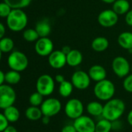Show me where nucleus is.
I'll return each instance as SVG.
<instances>
[{"label":"nucleus","instance_id":"nucleus-45","mask_svg":"<svg viewBox=\"0 0 132 132\" xmlns=\"http://www.w3.org/2000/svg\"><path fill=\"white\" fill-rule=\"evenodd\" d=\"M2 52L0 50V61H1V59H2Z\"/></svg>","mask_w":132,"mask_h":132},{"label":"nucleus","instance_id":"nucleus-23","mask_svg":"<svg viewBox=\"0 0 132 132\" xmlns=\"http://www.w3.org/2000/svg\"><path fill=\"white\" fill-rule=\"evenodd\" d=\"M25 115L27 119L30 121H38L42 118L43 117V113L41 111L40 108L39 107H35V106H31L29 107L26 111H25Z\"/></svg>","mask_w":132,"mask_h":132},{"label":"nucleus","instance_id":"nucleus-36","mask_svg":"<svg viewBox=\"0 0 132 132\" xmlns=\"http://www.w3.org/2000/svg\"><path fill=\"white\" fill-rule=\"evenodd\" d=\"M112 127H113V130H120L122 128V123L119 121V120L114 121L112 122Z\"/></svg>","mask_w":132,"mask_h":132},{"label":"nucleus","instance_id":"nucleus-10","mask_svg":"<svg viewBox=\"0 0 132 132\" xmlns=\"http://www.w3.org/2000/svg\"><path fill=\"white\" fill-rule=\"evenodd\" d=\"M71 82L74 87L78 90H83L87 89L91 83V79L89 73L83 70H77L73 73L71 78Z\"/></svg>","mask_w":132,"mask_h":132},{"label":"nucleus","instance_id":"nucleus-44","mask_svg":"<svg viewBox=\"0 0 132 132\" xmlns=\"http://www.w3.org/2000/svg\"><path fill=\"white\" fill-rule=\"evenodd\" d=\"M101 1L107 3V4H113L116 0H101Z\"/></svg>","mask_w":132,"mask_h":132},{"label":"nucleus","instance_id":"nucleus-7","mask_svg":"<svg viewBox=\"0 0 132 132\" xmlns=\"http://www.w3.org/2000/svg\"><path fill=\"white\" fill-rule=\"evenodd\" d=\"M16 100L15 90L9 84L0 86V109H5L14 104Z\"/></svg>","mask_w":132,"mask_h":132},{"label":"nucleus","instance_id":"nucleus-39","mask_svg":"<svg viewBox=\"0 0 132 132\" xmlns=\"http://www.w3.org/2000/svg\"><path fill=\"white\" fill-rule=\"evenodd\" d=\"M50 119H51L50 117L43 115V117H42V118H41V121H42V123H43L44 125H48V124L50 123Z\"/></svg>","mask_w":132,"mask_h":132},{"label":"nucleus","instance_id":"nucleus-2","mask_svg":"<svg viewBox=\"0 0 132 132\" xmlns=\"http://www.w3.org/2000/svg\"><path fill=\"white\" fill-rule=\"evenodd\" d=\"M28 22V18L24 11L21 9H12L6 18L8 28L13 32L23 30Z\"/></svg>","mask_w":132,"mask_h":132},{"label":"nucleus","instance_id":"nucleus-18","mask_svg":"<svg viewBox=\"0 0 132 132\" xmlns=\"http://www.w3.org/2000/svg\"><path fill=\"white\" fill-rule=\"evenodd\" d=\"M103 111V105L99 101H90L86 105V111L90 116L99 117L102 116Z\"/></svg>","mask_w":132,"mask_h":132},{"label":"nucleus","instance_id":"nucleus-38","mask_svg":"<svg viewBox=\"0 0 132 132\" xmlns=\"http://www.w3.org/2000/svg\"><path fill=\"white\" fill-rule=\"evenodd\" d=\"M5 33V28L4 25L2 22H0V39L4 37Z\"/></svg>","mask_w":132,"mask_h":132},{"label":"nucleus","instance_id":"nucleus-15","mask_svg":"<svg viewBox=\"0 0 132 132\" xmlns=\"http://www.w3.org/2000/svg\"><path fill=\"white\" fill-rule=\"evenodd\" d=\"M88 73L91 80H93L95 82H99L107 79V74L106 69L103 66L98 64L92 66L89 68Z\"/></svg>","mask_w":132,"mask_h":132},{"label":"nucleus","instance_id":"nucleus-27","mask_svg":"<svg viewBox=\"0 0 132 132\" xmlns=\"http://www.w3.org/2000/svg\"><path fill=\"white\" fill-rule=\"evenodd\" d=\"M14 47V42L9 37H3L0 39V50L2 53L12 52Z\"/></svg>","mask_w":132,"mask_h":132},{"label":"nucleus","instance_id":"nucleus-19","mask_svg":"<svg viewBox=\"0 0 132 132\" xmlns=\"http://www.w3.org/2000/svg\"><path fill=\"white\" fill-rule=\"evenodd\" d=\"M117 43L123 49L130 50H132V32H121L117 38Z\"/></svg>","mask_w":132,"mask_h":132},{"label":"nucleus","instance_id":"nucleus-37","mask_svg":"<svg viewBox=\"0 0 132 132\" xmlns=\"http://www.w3.org/2000/svg\"><path fill=\"white\" fill-rule=\"evenodd\" d=\"M54 80H55V82H57V83H58L60 84L61 83H62L63 81H65V77L63 75H61V74H57L55 76V77H54Z\"/></svg>","mask_w":132,"mask_h":132},{"label":"nucleus","instance_id":"nucleus-46","mask_svg":"<svg viewBox=\"0 0 132 132\" xmlns=\"http://www.w3.org/2000/svg\"><path fill=\"white\" fill-rule=\"evenodd\" d=\"M131 72H132V65H131Z\"/></svg>","mask_w":132,"mask_h":132},{"label":"nucleus","instance_id":"nucleus-30","mask_svg":"<svg viewBox=\"0 0 132 132\" xmlns=\"http://www.w3.org/2000/svg\"><path fill=\"white\" fill-rule=\"evenodd\" d=\"M43 101H44V96L37 91L33 93L29 97V102L31 106L40 107L42 104Z\"/></svg>","mask_w":132,"mask_h":132},{"label":"nucleus","instance_id":"nucleus-26","mask_svg":"<svg viewBox=\"0 0 132 132\" xmlns=\"http://www.w3.org/2000/svg\"><path fill=\"white\" fill-rule=\"evenodd\" d=\"M113 130L112 122L106 118H102L96 123L95 132H110Z\"/></svg>","mask_w":132,"mask_h":132},{"label":"nucleus","instance_id":"nucleus-11","mask_svg":"<svg viewBox=\"0 0 132 132\" xmlns=\"http://www.w3.org/2000/svg\"><path fill=\"white\" fill-rule=\"evenodd\" d=\"M97 21L101 26L110 28L117 23L118 15L113 9H105L98 15Z\"/></svg>","mask_w":132,"mask_h":132},{"label":"nucleus","instance_id":"nucleus-33","mask_svg":"<svg viewBox=\"0 0 132 132\" xmlns=\"http://www.w3.org/2000/svg\"><path fill=\"white\" fill-rule=\"evenodd\" d=\"M9 121H7V119L5 118V115L3 114V113H0V132H2L9 125Z\"/></svg>","mask_w":132,"mask_h":132},{"label":"nucleus","instance_id":"nucleus-16","mask_svg":"<svg viewBox=\"0 0 132 132\" xmlns=\"http://www.w3.org/2000/svg\"><path fill=\"white\" fill-rule=\"evenodd\" d=\"M82 53L78 50H72L66 55L67 64L72 67H75L80 65L82 62Z\"/></svg>","mask_w":132,"mask_h":132},{"label":"nucleus","instance_id":"nucleus-6","mask_svg":"<svg viewBox=\"0 0 132 132\" xmlns=\"http://www.w3.org/2000/svg\"><path fill=\"white\" fill-rule=\"evenodd\" d=\"M64 110L65 114L68 118L75 120L83 115L84 105L79 99L72 98L66 102Z\"/></svg>","mask_w":132,"mask_h":132},{"label":"nucleus","instance_id":"nucleus-40","mask_svg":"<svg viewBox=\"0 0 132 132\" xmlns=\"http://www.w3.org/2000/svg\"><path fill=\"white\" fill-rule=\"evenodd\" d=\"M2 132H18L17 131V130H16V128H15V127H13V126H12V125H9L4 131Z\"/></svg>","mask_w":132,"mask_h":132},{"label":"nucleus","instance_id":"nucleus-3","mask_svg":"<svg viewBox=\"0 0 132 132\" xmlns=\"http://www.w3.org/2000/svg\"><path fill=\"white\" fill-rule=\"evenodd\" d=\"M115 91L116 89L114 83L107 79L96 82L93 89V93L96 97L100 101L106 102L114 98Z\"/></svg>","mask_w":132,"mask_h":132},{"label":"nucleus","instance_id":"nucleus-41","mask_svg":"<svg viewBox=\"0 0 132 132\" xmlns=\"http://www.w3.org/2000/svg\"><path fill=\"white\" fill-rule=\"evenodd\" d=\"M127 121H128V123L132 127V110H131V111H129V113L128 114Z\"/></svg>","mask_w":132,"mask_h":132},{"label":"nucleus","instance_id":"nucleus-13","mask_svg":"<svg viewBox=\"0 0 132 132\" xmlns=\"http://www.w3.org/2000/svg\"><path fill=\"white\" fill-rule=\"evenodd\" d=\"M36 53L40 56H48L54 51V43L48 37H40L34 46Z\"/></svg>","mask_w":132,"mask_h":132},{"label":"nucleus","instance_id":"nucleus-22","mask_svg":"<svg viewBox=\"0 0 132 132\" xmlns=\"http://www.w3.org/2000/svg\"><path fill=\"white\" fill-rule=\"evenodd\" d=\"M35 29L40 37H47L51 32V27L50 26V23L47 20L44 19L39 21L36 24Z\"/></svg>","mask_w":132,"mask_h":132},{"label":"nucleus","instance_id":"nucleus-34","mask_svg":"<svg viewBox=\"0 0 132 132\" xmlns=\"http://www.w3.org/2000/svg\"><path fill=\"white\" fill-rule=\"evenodd\" d=\"M125 22L127 25L129 26H132V9H130L125 14Z\"/></svg>","mask_w":132,"mask_h":132},{"label":"nucleus","instance_id":"nucleus-32","mask_svg":"<svg viewBox=\"0 0 132 132\" xmlns=\"http://www.w3.org/2000/svg\"><path fill=\"white\" fill-rule=\"evenodd\" d=\"M123 87L127 92L132 93V73L128 74L126 77H124L123 81Z\"/></svg>","mask_w":132,"mask_h":132},{"label":"nucleus","instance_id":"nucleus-1","mask_svg":"<svg viewBox=\"0 0 132 132\" xmlns=\"http://www.w3.org/2000/svg\"><path fill=\"white\" fill-rule=\"evenodd\" d=\"M126 108L125 103L119 98H112L103 105L102 117L111 122L119 120L124 114Z\"/></svg>","mask_w":132,"mask_h":132},{"label":"nucleus","instance_id":"nucleus-8","mask_svg":"<svg viewBox=\"0 0 132 132\" xmlns=\"http://www.w3.org/2000/svg\"><path fill=\"white\" fill-rule=\"evenodd\" d=\"M112 70L120 78L126 77L131 72V64L124 56H117L112 61Z\"/></svg>","mask_w":132,"mask_h":132},{"label":"nucleus","instance_id":"nucleus-5","mask_svg":"<svg viewBox=\"0 0 132 132\" xmlns=\"http://www.w3.org/2000/svg\"><path fill=\"white\" fill-rule=\"evenodd\" d=\"M55 87V80L54 79L48 75L43 74L40 76L36 83L37 91L42 94L44 97L50 96L53 94Z\"/></svg>","mask_w":132,"mask_h":132},{"label":"nucleus","instance_id":"nucleus-35","mask_svg":"<svg viewBox=\"0 0 132 132\" xmlns=\"http://www.w3.org/2000/svg\"><path fill=\"white\" fill-rule=\"evenodd\" d=\"M61 132H77L73 125H67L61 128Z\"/></svg>","mask_w":132,"mask_h":132},{"label":"nucleus","instance_id":"nucleus-9","mask_svg":"<svg viewBox=\"0 0 132 132\" xmlns=\"http://www.w3.org/2000/svg\"><path fill=\"white\" fill-rule=\"evenodd\" d=\"M62 105L61 101L54 97H50L44 100L40 105L43 115L52 118L57 115L61 110Z\"/></svg>","mask_w":132,"mask_h":132},{"label":"nucleus","instance_id":"nucleus-24","mask_svg":"<svg viewBox=\"0 0 132 132\" xmlns=\"http://www.w3.org/2000/svg\"><path fill=\"white\" fill-rule=\"evenodd\" d=\"M73 88H74V86L72 84V82L65 80V81H63L62 83L59 84L58 93L61 97L66 98V97H68L72 94L73 91Z\"/></svg>","mask_w":132,"mask_h":132},{"label":"nucleus","instance_id":"nucleus-14","mask_svg":"<svg viewBox=\"0 0 132 132\" xmlns=\"http://www.w3.org/2000/svg\"><path fill=\"white\" fill-rule=\"evenodd\" d=\"M48 63L54 69H61L67 64L66 55L61 50H54L48 56Z\"/></svg>","mask_w":132,"mask_h":132},{"label":"nucleus","instance_id":"nucleus-20","mask_svg":"<svg viewBox=\"0 0 132 132\" xmlns=\"http://www.w3.org/2000/svg\"><path fill=\"white\" fill-rule=\"evenodd\" d=\"M112 9L118 15H125L130 10V3L128 0H116L113 3Z\"/></svg>","mask_w":132,"mask_h":132},{"label":"nucleus","instance_id":"nucleus-17","mask_svg":"<svg viewBox=\"0 0 132 132\" xmlns=\"http://www.w3.org/2000/svg\"><path fill=\"white\" fill-rule=\"evenodd\" d=\"M91 47L96 52H103L109 47V41L104 36H97L92 41Z\"/></svg>","mask_w":132,"mask_h":132},{"label":"nucleus","instance_id":"nucleus-25","mask_svg":"<svg viewBox=\"0 0 132 132\" xmlns=\"http://www.w3.org/2000/svg\"><path fill=\"white\" fill-rule=\"evenodd\" d=\"M21 80V75L19 72L16 70H9L5 73V82H6L9 85H15L17 84Z\"/></svg>","mask_w":132,"mask_h":132},{"label":"nucleus","instance_id":"nucleus-21","mask_svg":"<svg viewBox=\"0 0 132 132\" xmlns=\"http://www.w3.org/2000/svg\"><path fill=\"white\" fill-rule=\"evenodd\" d=\"M3 114L5 115V118L9 123H15L16 122L20 117L19 111L16 107L14 105H12L10 107H8L7 108L4 109Z\"/></svg>","mask_w":132,"mask_h":132},{"label":"nucleus","instance_id":"nucleus-4","mask_svg":"<svg viewBox=\"0 0 132 132\" xmlns=\"http://www.w3.org/2000/svg\"><path fill=\"white\" fill-rule=\"evenodd\" d=\"M7 63L12 70L22 72L25 70L29 64L27 56L20 51H13L10 53L7 59Z\"/></svg>","mask_w":132,"mask_h":132},{"label":"nucleus","instance_id":"nucleus-42","mask_svg":"<svg viewBox=\"0 0 132 132\" xmlns=\"http://www.w3.org/2000/svg\"><path fill=\"white\" fill-rule=\"evenodd\" d=\"M71 50H72V49H71L68 46H64L62 47V49H61V51H62L65 55H67Z\"/></svg>","mask_w":132,"mask_h":132},{"label":"nucleus","instance_id":"nucleus-31","mask_svg":"<svg viewBox=\"0 0 132 132\" xmlns=\"http://www.w3.org/2000/svg\"><path fill=\"white\" fill-rule=\"evenodd\" d=\"M12 9L5 2H0V17L7 18V16L9 15Z\"/></svg>","mask_w":132,"mask_h":132},{"label":"nucleus","instance_id":"nucleus-12","mask_svg":"<svg viewBox=\"0 0 132 132\" xmlns=\"http://www.w3.org/2000/svg\"><path fill=\"white\" fill-rule=\"evenodd\" d=\"M73 125L77 132H95L96 129L95 121L92 118L86 115H82L74 120Z\"/></svg>","mask_w":132,"mask_h":132},{"label":"nucleus","instance_id":"nucleus-28","mask_svg":"<svg viewBox=\"0 0 132 132\" xmlns=\"http://www.w3.org/2000/svg\"><path fill=\"white\" fill-rule=\"evenodd\" d=\"M12 9H24L27 7L32 0H4Z\"/></svg>","mask_w":132,"mask_h":132},{"label":"nucleus","instance_id":"nucleus-43","mask_svg":"<svg viewBox=\"0 0 132 132\" xmlns=\"http://www.w3.org/2000/svg\"><path fill=\"white\" fill-rule=\"evenodd\" d=\"M5 82V73L0 70V86L4 84Z\"/></svg>","mask_w":132,"mask_h":132},{"label":"nucleus","instance_id":"nucleus-29","mask_svg":"<svg viewBox=\"0 0 132 132\" xmlns=\"http://www.w3.org/2000/svg\"><path fill=\"white\" fill-rule=\"evenodd\" d=\"M23 39L27 42H34L37 41L40 36L35 29H26L23 32Z\"/></svg>","mask_w":132,"mask_h":132}]
</instances>
